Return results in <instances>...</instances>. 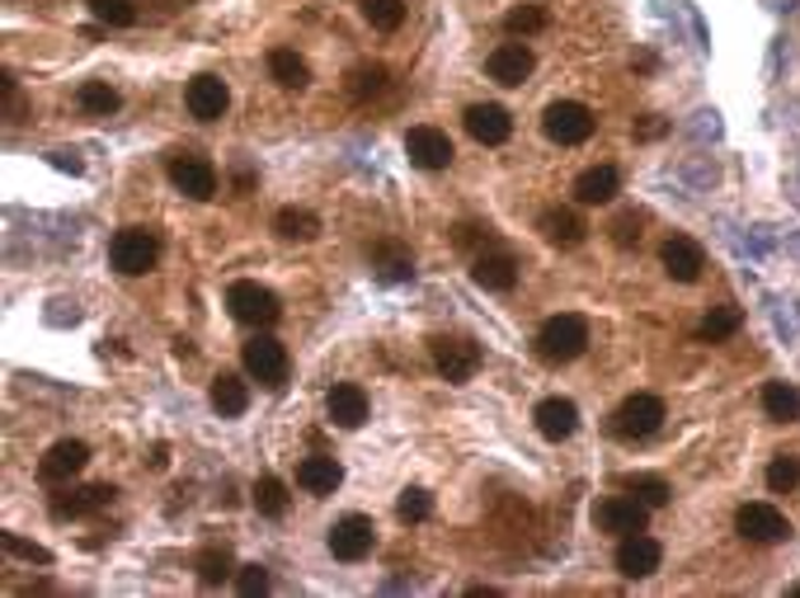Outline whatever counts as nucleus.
<instances>
[{
    "label": "nucleus",
    "instance_id": "obj_1",
    "mask_svg": "<svg viewBox=\"0 0 800 598\" xmlns=\"http://www.w3.org/2000/svg\"><path fill=\"white\" fill-rule=\"evenodd\" d=\"M584 349H589V321L574 311L547 316L542 330H537V353H542L547 363H574Z\"/></svg>",
    "mask_w": 800,
    "mask_h": 598
},
{
    "label": "nucleus",
    "instance_id": "obj_2",
    "mask_svg": "<svg viewBox=\"0 0 800 598\" xmlns=\"http://www.w3.org/2000/svg\"><path fill=\"white\" fill-rule=\"evenodd\" d=\"M109 259H113V269L118 273H128V278H142L160 265V236L147 231V227H128V231H118L113 236V246H109Z\"/></svg>",
    "mask_w": 800,
    "mask_h": 598
},
{
    "label": "nucleus",
    "instance_id": "obj_3",
    "mask_svg": "<svg viewBox=\"0 0 800 598\" xmlns=\"http://www.w3.org/2000/svg\"><path fill=\"white\" fill-rule=\"evenodd\" d=\"M542 128L556 147H584L598 128V118L589 104H579V99H556V104L542 113Z\"/></svg>",
    "mask_w": 800,
    "mask_h": 598
},
{
    "label": "nucleus",
    "instance_id": "obj_4",
    "mask_svg": "<svg viewBox=\"0 0 800 598\" xmlns=\"http://www.w3.org/2000/svg\"><path fill=\"white\" fill-rule=\"evenodd\" d=\"M659 425H664V401L659 396H650V391H636V396H627L622 406H617V415H612V433L617 438H627V443H636V438H650V433H659Z\"/></svg>",
    "mask_w": 800,
    "mask_h": 598
},
{
    "label": "nucleus",
    "instance_id": "obj_5",
    "mask_svg": "<svg viewBox=\"0 0 800 598\" xmlns=\"http://www.w3.org/2000/svg\"><path fill=\"white\" fill-rule=\"evenodd\" d=\"M227 307L240 326H254V330H269L278 316H283V307H278V297L264 288V283H250V278H240V283H231L227 292Z\"/></svg>",
    "mask_w": 800,
    "mask_h": 598
},
{
    "label": "nucleus",
    "instance_id": "obj_6",
    "mask_svg": "<svg viewBox=\"0 0 800 598\" xmlns=\"http://www.w3.org/2000/svg\"><path fill=\"white\" fill-rule=\"evenodd\" d=\"M433 368H438L443 382L462 387V382H471L476 368H480V349L471 340H462V335H438V340H433Z\"/></svg>",
    "mask_w": 800,
    "mask_h": 598
},
{
    "label": "nucleus",
    "instance_id": "obj_7",
    "mask_svg": "<svg viewBox=\"0 0 800 598\" xmlns=\"http://www.w3.org/2000/svg\"><path fill=\"white\" fill-rule=\"evenodd\" d=\"M240 358H246V372L259 387H283L288 382V349L278 345L273 335H254Z\"/></svg>",
    "mask_w": 800,
    "mask_h": 598
},
{
    "label": "nucleus",
    "instance_id": "obj_8",
    "mask_svg": "<svg viewBox=\"0 0 800 598\" xmlns=\"http://www.w3.org/2000/svg\"><path fill=\"white\" fill-rule=\"evenodd\" d=\"M170 185L193 203H208L217 198V166L208 156H170Z\"/></svg>",
    "mask_w": 800,
    "mask_h": 598
},
{
    "label": "nucleus",
    "instance_id": "obj_9",
    "mask_svg": "<svg viewBox=\"0 0 800 598\" xmlns=\"http://www.w3.org/2000/svg\"><path fill=\"white\" fill-rule=\"evenodd\" d=\"M646 518H650V505L636 500V495H608L603 505L593 509V524L612 532V537H627V532H646Z\"/></svg>",
    "mask_w": 800,
    "mask_h": 598
},
{
    "label": "nucleus",
    "instance_id": "obj_10",
    "mask_svg": "<svg viewBox=\"0 0 800 598\" xmlns=\"http://www.w3.org/2000/svg\"><path fill=\"white\" fill-rule=\"evenodd\" d=\"M372 542H377V528H372V518H363V514L339 518V524L330 528V537H326L334 561H363V556L372 551Z\"/></svg>",
    "mask_w": 800,
    "mask_h": 598
},
{
    "label": "nucleus",
    "instance_id": "obj_11",
    "mask_svg": "<svg viewBox=\"0 0 800 598\" xmlns=\"http://www.w3.org/2000/svg\"><path fill=\"white\" fill-rule=\"evenodd\" d=\"M406 156H410V166L414 170H448L452 166V137L443 128H410L406 132Z\"/></svg>",
    "mask_w": 800,
    "mask_h": 598
},
{
    "label": "nucleus",
    "instance_id": "obj_12",
    "mask_svg": "<svg viewBox=\"0 0 800 598\" xmlns=\"http://www.w3.org/2000/svg\"><path fill=\"white\" fill-rule=\"evenodd\" d=\"M734 528H739V537H744V542H758V547H772V542H782V537L791 532L787 518H782V509H772V505H763V500H753V505L739 509V514H734Z\"/></svg>",
    "mask_w": 800,
    "mask_h": 598
},
{
    "label": "nucleus",
    "instance_id": "obj_13",
    "mask_svg": "<svg viewBox=\"0 0 800 598\" xmlns=\"http://www.w3.org/2000/svg\"><path fill=\"white\" fill-rule=\"evenodd\" d=\"M659 561H664V547L646 532H627L622 542H617V570H622L627 580H650Z\"/></svg>",
    "mask_w": 800,
    "mask_h": 598
},
{
    "label": "nucleus",
    "instance_id": "obj_14",
    "mask_svg": "<svg viewBox=\"0 0 800 598\" xmlns=\"http://www.w3.org/2000/svg\"><path fill=\"white\" fill-rule=\"evenodd\" d=\"M532 67H537V57H532V48H528V38L499 43V48L490 52V62H486V71H490L494 86H523L528 76H532Z\"/></svg>",
    "mask_w": 800,
    "mask_h": 598
},
{
    "label": "nucleus",
    "instance_id": "obj_15",
    "mask_svg": "<svg viewBox=\"0 0 800 598\" xmlns=\"http://www.w3.org/2000/svg\"><path fill=\"white\" fill-rule=\"evenodd\" d=\"M184 104H189V113L198 118V123H217V118L227 113V104H231V90H227L222 76H193L189 90H184Z\"/></svg>",
    "mask_w": 800,
    "mask_h": 598
},
{
    "label": "nucleus",
    "instance_id": "obj_16",
    "mask_svg": "<svg viewBox=\"0 0 800 598\" xmlns=\"http://www.w3.org/2000/svg\"><path fill=\"white\" fill-rule=\"evenodd\" d=\"M659 259H664V273L673 278V283H697L707 269V250L692 241V236H669L664 250H659Z\"/></svg>",
    "mask_w": 800,
    "mask_h": 598
},
{
    "label": "nucleus",
    "instance_id": "obj_17",
    "mask_svg": "<svg viewBox=\"0 0 800 598\" xmlns=\"http://www.w3.org/2000/svg\"><path fill=\"white\" fill-rule=\"evenodd\" d=\"M86 462H90V448L80 443V438H62V443H52L48 457L38 462V476H43L48 486H67L76 471H86Z\"/></svg>",
    "mask_w": 800,
    "mask_h": 598
},
{
    "label": "nucleus",
    "instance_id": "obj_18",
    "mask_svg": "<svg viewBox=\"0 0 800 598\" xmlns=\"http://www.w3.org/2000/svg\"><path fill=\"white\" fill-rule=\"evenodd\" d=\"M326 415H330V425H339V429H358L368 420V391L358 382H334L326 391Z\"/></svg>",
    "mask_w": 800,
    "mask_h": 598
},
{
    "label": "nucleus",
    "instance_id": "obj_19",
    "mask_svg": "<svg viewBox=\"0 0 800 598\" xmlns=\"http://www.w3.org/2000/svg\"><path fill=\"white\" fill-rule=\"evenodd\" d=\"M467 132L476 137L480 147H504L513 132V118L504 104H471L467 109Z\"/></svg>",
    "mask_w": 800,
    "mask_h": 598
},
{
    "label": "nucleus",
    "instance_id": "obj_20",
    "mask_svg": "<svg viewBox=\"0 0 800 598\" xmlns=\"http://www.w3.org/2000/svg\"><path fill=\"white\" fill-rule=\"evenodd\" d=\"M471 278H476V288H486V292H509L518 283V259L509 250H486L471 259Z\"/></svg>",
    "mask_w": 800,
    "mask_h": 598
},
{
    "label": "nucleus",
    "instance_id": "obj_21",
    "mask_svg": "<svg viewBox=\"0 0 800 598\" xmlns=\"http://www.w3.org/2000/svg\"><path fill=\"white\" fill-rule=\"evenodd\" d=\"M532 420H537V433L551 438V443H566V438L579 429V406L566 401V396H551V401H542L532 410Z\"/></svg>",
    "mask_w": 800,
    "mask_h": 598
},
{
    "label": "nucleus",
    "instance_id": "obj_22",
    "mask_svg": "<svg viewBox=\"0 0 800 598\" xmlns=\"http://www.w3.org/2000/svg\"><path fill=\"white\" fill-rule=\"evenodd\" d=\"M339 481H344V467H339L334 457H326V452L302 457V462H297V486H302L307 495H334Z\"/></svg>",
    "mask_w": 800,
    "mask_h": 598
},
{
    "label": "nucleus",
    "instance_id": "obj_23",
    "mask_svg": "<svg viewBox=\"0 0 800 598\" xmlns=\"http://www.w3.org/2000/svg\"><path fill=\"white\" fill-rule=\"evenodd\" d=\"M622 193V175H617L612 166H589L584 175L574 179V198L584 208H598V203H612V198Z\"/></svg>",
    "mask_w": 800,
    "mask_h": 598
},
{
    "label": "nucleus",
    "instance_id": "obj_24",
    "mask_svg": "<svg viewBox=\"0 0 800 598\" xmlns=\"http://www.w3.org/2000/svg\"><path fill=\"white\" fill-rule=\"evenodd\" d=\"M537 231L547 236L551 246H560V250H574L579 241H584V217L579 212H570V208H547L542 217H537Z\"/></svg>",
    "mask_w": 800,
    "mask_h": 598
},
{
    "label": "nucleus",
    "instance_id": "obj_25",
    "mask_svg": "<svg viewBox=\"0 0 800 598\" xmlns=\"http://www.w3.org/2000/svg\"><path fill=\"white\" fill-rule=\"evenodd\" d=\"M113 486H86V490H67V495H52V518H80V514H94V509H109L113 505Z\"/></svg>",
    "mask_w": 800,
    "mask_h": 598
},
{
    "label": "nucleus",
    "instance_id": "obj_26",
    "mask_svg": "<svg viewBox=\"0 0 800 598\" xmlns=\"http://www.w3.org/2000/svg\"><path fill=\"white\" fill-rule=\"evenodd\" d=\"M269 76H273V81L283 86V90H307L311 67H307L292 48H273V52H269Z\"/></svg>",
    "mask_w": 800,
    "mask_h": 598
},
{
    "label": "nucleus",
    "instance_id": "obj_27",
    "mask_svg": "<svg viewBox=\"0 0 800 598\" xmlns=\"http://www.w3.org/2000/svg\"><path fill=\"white\" fill-rule=\"evenodd\" d=\"M246 406H250V387L240 382L236 372L217 377V382H212V410L227 415V420H236V415H246Z\"/></svg>",
    "mask_w": 800,
    "mask_h": 598
},
{
    "label": "nucleus",
    "instance_id": "obj_28",
    "mask_svg": "<svg viewBox=\"0 0 800 598\" xmlns=\"http://www.w3.org/2000/svg\"><path fill=\"white\" fill-rule=\"evenodd\" d=\"M763 415L777 425H796L800 420V391L791 382H768L763 387Z\"/></svg>",
    "mask_w": 800,
    "mask_h": 598
},
{
    "label": "nucleus",
    "instance_id": "obj_29",
    "mask_svg": "<svg viewBox=\"0 0 800 598\" xmlns=\"http://www.w3.org/2000/svg\"><path fill=\"white\" fill-rule=\"evenodd\" d=\"M372 269H377V278H387V283H406L414 273V259H410V250L382 241V246H372Z\"/></svg>",
    "mask_w": 800,
    "mask_h": 598
},
{
    "label": "nucleus",
    "instance_id": "obj_30",
    "mask_svg": "<svg viewBox=\"0 0 800 598\" xmlns=\"http://www.w3.org/2000/svg\"><path fill=\"white\" fill-rule=\"evenodd\" d=\"M273 231L283 236V241H316L320 236V217L307 212V208H283L273 217Z\"/></svg>",
    "mask_w": 800,
    "mask_h": 598
},
{
    "label": "nucleus",
    "instance_id": "obj_31",
    "mask_svg": "<svg viewBox=\"0 0 800 598\" xmlns=\"http://www.w3.org/2000/svg\"><path fill=\"white\" fill-rule=\"evenodd\" d=\"M76 104L90 118H109V113H118V104H123V94H118L109 81H86L76 90Z\"/></svg>",
    "mask_w": 800,
    "mask_h": 598
},
{
    "label": "nucleus",
    "instance_id": "obj_32",
    "mask_svg": "<svg viewBox=\"0 0 800 598\" xmlns=\"http://www.w3.org/2000/svg\"><path fill=\"white\" fill-rule=\"evenodd\" d=\"M344 90H349V99H372V94H382L387 90V67L382 62H363V67H353L349 76H344Z\"/></svg>",
    "mask_w": 800,
    "mask_h": 598
},
{
    "label": "nucleus",
    "instance_id": "obj_33",
    "mask_svg": "<svg viewBox=\"0 0 800 598\" xmlns=\"http://www.w3.org/2000/svg\"><path fill=\"white\" fill-rule=\"evenodd\" d=\"M504 29H509V38L547 33V29H551V10H547V6H513V10L504 14Z\"/></svg>",
    "mask_w": 800,
    "mask_h": 598
},
{
    "label": "nucleus",
    "instance_id": "obj_34",
    "mask_svg": "<svg viewBox=\"0 0 800 598\" xmlns=\"http://www.w3.org/2000/svg\"><path fill=\"white\" fill-rule=\"evenodd\" d=\"M739 326H744V311H739V307H711L697 335L711 340V345H720V340H730V335H739Z\"/></svg>",
    "mask_w": 800,
    "mask_h": 598
},
{
    "label": "nucleus",
    "instance_id": "obj_35",
    "mask_svg": "<svg viewBox=\"0 0 800 598\" xmlns=\"http://www.w3.org/2000/svg\"><path fill=\"white\" fill-rule=\"evenodd\" d=\"M358 10H363L368 24L382 29V33H396L406 24V6H400V0H358Z\"/></svg>",
    "mask_w": 800,
    "mask_h": 598
},
{
    "label": "nucleus",
    "instance_id": "obj_36",
    "mask_svg": "<svg viewBox=\"0 0 800 598\" xmlns=\"http://www.w3.org/2000/svg\"><path fill=\"white\" fill-rule=\"evenodd\" d=\"M254 509L264 514V518L288 514V486L278 481V476H264V481H254Z\"/></svg>",
    "mask_w": 800,
    "mask_h": 598
},
{
    "label": "nucleus",
    "instance_id": "obj_37",
    "mask_svg": "<svg viewBox=\"0 0 800 598\" xmlns=\"http://www.w3.org/2000/svg\"><path fill=\"white\" fill-rule=\"evenodd\" d=\"M627 490L636 495V500H646L650 509H664L669 495H673L664 476H627Z\"/></svg>",
    "mask_w": 800,
    "mask_h": 598
},
{
    "label": "nucleus",
    "instance_id": "obj_38",
    "mask_svg": "<svg viewBox=\"0 0 800 598\" xmlns=\"http://www.w3.org/2000/svg\"><path fill=\"white\" fill-rule=\"evenodd\" d=\"M193 570H198V580H203V585H222L227 575H231V556H227V547H208V551H198Z\"/></svg>",
    "mask_w": 800,
    "mask_h": 598
},
{
    "label": "nucleus",
    "instance_id": "obj_39",
    "mask_svg": "<svg viewBox=\"0 0 800 598\" xmlns=\"http://www.w3.org/2000/svg\"><path fill=\"white\" fill-rule=\"evenodd\" d=\"M90 14L99 19V24H109V29H128L137 19V6L132 0H90Z\"/></svg>",
    "mask_w": 800,
    "mask_h": 598
},
{
    "label": "nucleus",
    "instance_id": "obj_40",
    "mask_svg": "<svg viewBox=\"0 0 800 598\" xmlns=\"http://www.w3.org/2000/svg\"><path fill=\"white\" fill-rule=\"evenodd\" d=\"M396 514H400V524H424V518L433 514V495H429V490H419V486L400 490Z\"/></svg>",
    "mask_w": 800,
    "mask_h": 598
},
{
    "label": "nucleus",
    "instance_id": "obj_41",
    "mask_svg": "<svg viewBox=\"0 0 800 598\" xmlns=\"http://www.w3.org/2000/svg\"><path fill=\"white\" fill-rule=\"evenodd\" d=\"M800 486V462L796 457H777V462L768 467V490L772 495H791Z\"/></svg>",
    "mask_w": 800,
    "mask_h": 598
},
{
    "label": "nucleus",
    "instance_id": "obj_42",
    "mask_svg": "<svg viewBox=\"0 0 800 598\" xmlns=\"http://www.w3.org/2000/svg\"><path fill=\"white\" fill-rule=\"evenodd\" d=\"M236 594H246V598L269 594V570L264 566H240L236 570Z\"/></svg>",
    "mask_w": 800,
    "mask_h": 598
},
{
    "label": "nucleus",
    "instance_id": "obj_43",
    "mask_svg": "<svg viewBox=\"0 0 800 598\" xmlns=\"http://www.w3.org/2000/svg\"><path fill=\"white\" fill-rule=\"evenodd\" d=\"M640 227H646V217H640V212H622L608 231H612L617 246H636V241H640Z\"/></svg>",
    "mask_w": 800,
    "mask_h": 598
},
{
    "label": "nucleus",
    "instance_id": "obj_44",
    "mask_svg": "<svg viewBox=\"0 0 800 598\" xmlns=\"http://www.w3.org/2000/svg\"><path fill=\"white\" fill-rule=\"evenodd\" d=\"M0 542H6V551H10V556H24V561H38V566H48V561H52V556H48V547L24 542V537H14V532H6V537H0Z\"/></svg>",
    "mask_w": 800,
    "mask_h": 598
},
{
    "label": "nucleus",
    "instance_id": "obj_45",
    "mask_svg": "<svg viewBox=\"0 0 800 598\" xmlns=\"http://www.w3.org/2000/svg\"><path fill=\"white\" fill-rule=\"evenodd\" d=\"M52 166H57V170H71V175H80V170H86V166H80L71 151H57V156H52Z\"/></svg>",
    "mask_w": 800,
    "mask_h": 598
},
{
    "label": "nucleus",
    "instance_id": "obj_46",
    "mask_svg": "<svg viewBox=\"0 0 800 598\" xmlns=\"http://www.w3.org/2000/svg\"><path fill=\"white\" fill-rule=\"evenodd\" d=\"M636 132H640V137H659V132H664V123H659V118H646V123H640Z\"/></svg>",
    "mask_w": 800,
    "mask_h": 598
}]
</instances>
